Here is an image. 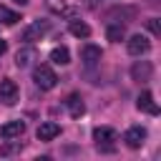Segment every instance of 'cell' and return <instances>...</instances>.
I'll return each mask as SVG.
<instances>
[{"label": "cell", "instance_id": "cell-18", "mask_svg": "<svg viewBox=\"0 0 161 161\" xmlns=\"http://www.w3.org/2000/svg\"><path fill=\"white\" fill-rule=\"evenodd\" d=\"M18 20H20V15H18L15 10H10V8L0 5V23H3V25H15Z\"/></svg>", "mask_w": 161, "mask_h": 161}, {"label": "cell", "instance_id": "cell-14", "mask_svg": "<svg viewBox=\"0 0 161 161\" xmlns=\"http://www.w3.org/2000/svg\"><path fill=\"white\" fill-rule=\"evenodd\" d=\"M50 63H55V65H68V63H70L68 48H65V45H55V48L50 50Z\"/></svg>", "mask_w": 161, "mask_h": 161}, {"label": "cell", "instance_id": "cell-3", "mask_svg": "<svg viewBox=\"0 0 161 161\" xmlns=\"http://www.w3.org/2000/svg\"><path fill=\"white\" fill-rule=\"evenodd\" d=\"M151 75H153V65H151V60H136V63L131 65V78H133L136 83H148Z\"/></svg>", "mask_w": 161, "mask_h": 161}, {"label": "cell", "instance_id": "cell-23", "mask_svg": "<svg viewBox=\"0 0 161 161\" xmlns=\"http://www.w3.org/2000/svg\"><path fill=\"white\" fill-rule=\"evenodd\" d=\"M15 3H18V5H28V0H15Z\"/></svg>", "mask_w": 161, "mask_h": 161}, {"label": "cell", "instance_id": "cell-15", "mask_svg": "<svg viewBox=\"0 0 161 161\" xmlns=\"http://www.w3.org/2000/svg\"><path fill=\"white\" fill-rule=\"evenodd\" d=\"M106 38L113 40V43H121V40L126 38V28H123L121 23H111V25L106 28Z\"/></svg>", "mask_w": 161, "mask_h": 161}, {"label": "cell", "instance_id": "cell-7", "mask_svg": "<svg viewBox=\"0 0 161 161\" xmlns=\"http://www.w3.org/2000/svg\"><path fill=\"white\" fill-rule=\"evenodd\" d=\"M35 60H38V50H35L33 45H25V48H20V50L15 53V65H18V68H30Z\"/></svg>", "mask_w": 161, "mask_h": 161}, {"label": "cell", "instance_id": "cell-10", "mask_svg": "<svg viewBox=\"0 0 161 161\" xmlns=\"http://www.w3.org/2000/svg\"><path fill=\"white\" fill-rule=\"evenodd\" d=\"M35 136H38V141H53L55 136H60V126L55 121H45V123L38 126Z\"/></svg>", "mask_w": 161, "mask_h": 161}, {"label": "cell", "instance_id": "cell-6", "mask_svg": "<svg viewBox=\"0 0 161 161\" xmlns=\"http://www.w3.org/2000/svg\"><path fill=\"white\" fill-rule=\"evenodd\" d=\"M0 101H3L5 106H13V103L18 101V83H15V80H10V78L0 80Z\"/></svg>", "mask_w": 161, "mask_h": 161}, {"label": "cell", "instance_id": "cell-20", "mask_svg": "<svg viewBox=\"0 0 161 161\" xmlns=\"http://www.w3.org/2000/svg\"><path fill=\"white\" fill-rule=\"evenodd\" d=\"M20 148V143H13V146H3L0 148V156H8V153H13V151H18Z\"/></svg>", "mask_w": 161, "mask_h": 161}, {"label": "cell", "instance_id": "cell-5", "mask_svg": "<svg viewBox=\"0 0 161 161\" xmlns=\"http://www.w3.org/2000/svg\"><path fill=\"white\" fill-rule=\"evenodd\" d=\"M123 141L128 148H141L143 141H146V128L143 126H131L126 133H123Z\"/></svg>", "mask_w": 161, "mask_h": 161}, {"label": "cell", "instance_id": "cell-12", "mask_svg": "<svg viewBox=\"0 0 161 161\" xmlns=\"http://www.w3.org/2000/svg\"><path fill=\"white\" fill-rule=\"evenodd\" d=\"M93 141L96 143H113V141H118V133L111 126H98V128H93Z\"/></svg>", "mask_w": 161, "mask_h": 161}, {"label": "cell", "instance_id": "cell-11", "mask_svg": "<svg viewBox=\"0 0 161 161\" xmlns=\"http://www.w3.org/2000/svg\"><path fill=\"white\" fill-rule=\"evenodd\" d=\"M65 108H68V113H70L73 118H80V116L86 113V103H83V98H80L78 93H70V96L65 98Z\"/></svg>", "mask_w": 161, "mask_h": 161}, {"label": "cell", "instance_id": "cell-4", "mask_svg": "<svg viewBox=\"0 0 161 161\" xmlns=\"http://www.w3.org/2000/svg\"><path fill=\"white\" fill-rule=\"evenodd\" d=\"M126 50L131 53V55H143V53H148L151 50V40L146 38V35H131L128 38V43H126Z\"/></svg>", "mask_w": 161, "mask_h": 161}, {"label": "cell", "instance_id": "cell-17", "mask_svg": "<svg viewBox=\"0 0 161 161\" xmlns=\"http://www.w3.org/2000/svg\"><path fill=\"white\" fill-rule=\"evenodd\" d=\"M68 30H70V35H75V38H88V35H91V28H88L83 20H70Z\"/></svg>", "mask_w": 161, "mask_h": 161}, {"label": "cell", "instance_id": "cell-9", "mask_svg": "<svg viewBox=\"0 0 161 161\" xmlns=\"http://www.w3.org/2000/svg\"><path fill=\"white\" fill-rule=\"evenodd\" d=\"M23 133H25V121H20V118L8 121V123L0 128V136H3V138H8V141H10V138H20Z\"/></svg>", "mask_w": 161, "mask_h": 161}, {"label": "cell", "instance_id": "cell-16", "mask_svg": "<svg viewBox=\"0 0 161 161\" xmlns=\"http://www.w3.org/2000/svg\"><path fill=\"white\" fill-rule=\"evenodd\" d=\"M136 15V8H113V10H108V20H116V18H121V20H131ZM118 20V23H121Z\"/></svg>", "mask_w": 161, "mask_h": 161}, {"label": "cell", "instance_id": "cell-19", "mask_svg": "<svg viewBox=\"0 0 161 161\" xmlns=\"http://www.w3.org/2000/svg\"><path fill=\"white\" fill-rule=\"evenodd\" d=\"M148 30H151L153 35H161V23H158V18H148Z\"/></svg>", "mask_w": 161, "mask_h": 161}, {"label": "cell", "instance_id": "cell-22", "mask_svg": "<svg viewBox=\"0 0 161 161\" xmlns=\"http://www.w3.org/2000/svg\"><path fill=\"white\" fill-rule=\"evenodd\" d=\"M86 5H88V8H96V5H98V0H88Z\"/></svg>", "mask_w": 161, "mask_h": 161}, {"label": "cell", "instance_id": "cell-21", "mask_svg": "<svg viewBox=\"0 0 161 161\" xmlns=\"http://www.w3.org/2000/svg\"><path fill=\"white\" fill-rule=\"evenodd\" d=\"M5 50H8V40L0 38V55H5Z\"/></svg>", "mask_w": 161, "mask_h": 161}, {"label": "cell", "instance_id": "cell-2", "mask_svg": "<svg viewBox=\"0 0 161 161\" xmlns=\"http://www.w3.org/2000/svg\"><path fill=\"white\" fill-rule=\"evenodd\" d=\"M48 30H50V23H48V20H33L28 28H23V33H20V40H25V43L40 40V38H43Z\"/></svg>", "mask_w": 161, "mask_h": 161}, {"label": "cell", "instance_id": "cell-1", "mask_svg": "<svg viewBox=\"0 0 161 161\" xmlns=\"http://www.w3.org/2000/svg\"><path fill=\"white\" fill-rule=\"evenodd\" d=\"M33 80H35V86L40 91H50V88H55L58 75H55V70L50 65H35L33 68Z\"/></svg>", "mask_w": 161, "mask_h": 161}, {"label": "cell", "instance_id": "cell-13", "mask_svg": "<svg viewBox=\"0 0 161 161\" xmlns=\"http://www.w3.org/2000/svg\"><path fill=\"white\" fill-rule=\"evenodd\" d=\"M136 106H138V111H143V113H151V116L158 113V106H156V101H153V96H151L148 91H143V93L138 96Z\"/></svg>", "mask_w": 161, "mask_h": 161}, {"label": "cell", "instance_id": "cell-8", "mask_svg": "<svg viewBox=\"0 0 161 161\" xmlns=\"http://www.w3.org/2000/svg\"><path fill=\"white\" fill-rule=\"evenodd\" d=\"M101 58H103V50H101L98 45L88 43V45H83V48H80V60H83L86 65H98V63H101Z\"/></svg>", "mask_w": 161, "mask_h": 161}]
</instances>
